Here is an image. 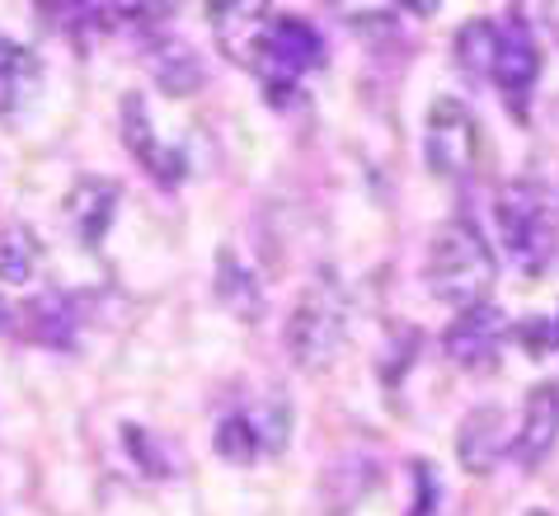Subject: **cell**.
Returning a JSON list of instances; mask_svg holds the SVG:
<instances>
[{
    "label": "cell",
    "mask_w": 559,
    "mask_h": 516,
    "mask_svg": "<svg viewBox=\"0 0 559 516\" xmlns=\"http://www.w3.org/2000/svg\"><path fill=\"white\" fill-rule=\"evenodd\" d=\"M555 428H559V389H555L550 381H540V385L532 389V399H526V409H522V432H518V442H508L512 460H518L522 469L546 465L550 446H555Z\"/></svg>",
    "instance_id": "cell-11"
},
{
    "label": "cell",
    "mask_w": 559,
    "mask_h": 516,
    "mask_svg": "<svg viewBox=\"0 0 559 516\" xmlns=\"http://www.w3.org/2000/svg\"><path fill=\"white\" fill-rule=\"evenodd\" d=\"M245 422H250L254 432V446L259 456H273V451L287 446V428H292V413L283 399H263L259 409H245Z\"/></svg>",
    "instance_id": "cell-19"
},
{
    "label": "cell",
    "mask_w": 559,
    "mask_h": 516,
    "mask_svg": "<svg viewBox=\"0 0 559 516\" xmlns=\"http://www.w3.org/2000/svg\"><path fill=\"white\" fill-rule=\"evenodd\" d=\"M503 343H508V320H503V310L485 301V305L461 310V315L447 324L442 352L452 357L461 371H475V375H479V371H493V367H499Z\"/></svg>",
    "instance_id": "cell-7"
},
{
    "label": "cell",
    "mask_w": 559,
    "mask_h": 516,
    "mask_svg": "<svg viewBox=\"0 0 559 516\" xmlns=\"http://www.w3.org/2000/svg\"><path fill=\"white\" fill-rule=\"evenodd\" d=\"M526 516H550V512H540V507H536V512H526Z\"/></svg>",
    "instance_id": "cell-25"
},
{
    "label": "cell",
    "mask_w": 559,
    "mask_h": 516,
    "mask_svg": "<svg viewBox=\"0 0 559 516\" xmlns=\"http://www.w3.org/2000/svg\"><path fill=\"white\" fill-rule=\"evenodd\" d=\"M414 479H418V503L409 516H432V507H438V479H432V465L428 460H414Z\"/></svg>",
    "instance_id": "cell-23"
},
{
    "label": "cell",
    "mask_w": 559,
    "mask_h": 516,
    "mask_svg": "<svg viewBox=\"0 0 559 516\" xmlns=\"http://www.w3.org/2000/svg\"><path fill=\"white\" fill-rule=\"evenodd\" d=\"M320 61H324V38L316 34V24L297 20V14H277L273 10V20H269V28H263L250 71L269 85V94L277 99V94L297 89L306 75L320 67Z\"/></svg>",
    "instance_id": "cell-4"
},
{
    "label": "cell",
    "mask_w": 559,
    "mask_h": 516,
    "mask_svg": "<svg viewBox=\"0 0 559 516\" xmlns=\"http://www.w3.org/2000/svg\"><path fill=\"white\" fill-rule=\"evenodd\" d=\"M555 328H550V315H532V320H522L518 328V343H522V352L526 357H536V362H546L550 348H555Z\"/></svg>",
    "instance_id": "cell-22"
},
{
    "label": "cell",
    "mask_w": 559,
    "mask_h": 516,
    "mask_svg": "<svg viewBox=\"0 0 559 516\" xmlns=\"http://www.w3.org/2000/svg\"><path fill=\"white\" fill-rule=\"evenodd\" d=\"M146 67H151V81L160 85L169 99H183V94H198V89L207 85L203 57H198L189 43H179V38H155V43H146Z\"/></svg>",
    "instance_id": "cell-12"
},
{
    "label": "cell",
    "mask_w": 559,
    "mask_h": 516,
    "mask_svg": "<svg viewBox=\"0 0 559 516\" xmlns=\"http://www.w3.org/2000/svg\"><path fill=\"white\" fill-rule=\"evenodd\" d=\"M428 291L442 305H452L456 315L471 305H485V296L493 287V254L471 221H447L432 230L428 263H424Z\"/></svg>",
    "instance_id": "cell-2"
},
{
    "label": "cell",
    "mask_w": 559,
    "mask_h": 516,
    "mask_svg": "<svg viewBox=\"0 0 559 516\" xmlns=\"http://www.w3.org/2000/svg\"><path fill=\"white\" fill-rule=\"evenodd\" d=\"M344 334H348V296L334 277H316L287 315V334H283L287 357L301 371H320L344 348Z\"/></svg>",
    "instance_id": "cell-3"
},
{
    "label": "cell",
    "mask_w": 559,
    "mask_h": 516,
    "mask_svg": "<svg viewBox=\"0 0 559 516\" xmlns=\"http://www.w3.org/2000/svg\"><path fill=\"white\" fill-rule=\"evenodd\" d=\"M216 296H222V305L240 324L263 320V287H259V277L240 263L236 249H222V254H216Z\"/></svg>",
    "instance_id": "cell-15"
},
{
    "label": "cell",
    "mask_w": 559,
    "mask_h": 516,
    "mask_svg": "<svg viewBox=\"0 0 559 516\" xmlns=\"http://www.w3.org/2000/svg\"><path fill=\"white\" fill-rule=\"evenodd\" d=\"M24 324H28V338L34 343L67 352L75 343V328H81V315H75V301L67 291H43L24 305Z\"/></svg>",
    "instance_id": "cell-14"
},
{
    "label": "cell",
    "mask_w": 559,
    "mask_h": 516,
    "mask_svg": "<svg viewBox=\"0 0 559 516\" xmlns=\"http://www.w3.org/2000/svg\"><path fill=\"white\" fill-rule=\"evenodd\" d=\"M489 81L499 85L503 104L512 118H532V99H536V81H540V43L532 34V24L518 10L499 24V43H493V67Z\"/></svg>",
    "instance_id": "cell-6"
},
{
    "label": "cell",
    "mask_w": 559,
    "mask_h": 516,
    "mask_svg": "<svg viewBox=\"0 0 559 516\" xmlns=\"http://www.w3.org/2000/svg\"><path fill=\"white\" fill-rule=\"evenodd\" d=\"M122 141H128V151L142 160V169L160 188H175V183L189 179V155L155 136L142 94H128V99H122Z\"/></svg>",
    "instance_id": "cell-8"
},
{
    "label": "cell",
    "mask_w": 559,
    "mask_h": 516,
    "mask_svg": "<svg viewBox=\"0 0 559 516\" xmlns=\"http://www.w3.org/2000/svg\"><path fill=\"white\" fill-rule=\"evenodd\" d=\"M493 43H499V24L493 20H471L456 34V61L461 71H471L475 81H485L493 67Z\"/></svg>",
    "instance_id": "cell-17"
},
{
    "label": "cell",
    "mask_w": 559,
    "mask_h": 516,
    "mask_svg": "<svg viewBox=\"0 0 559 516\" xmlns=\"http://www.w3.org/2000/svg\"><path fill=\"white\" fill-rule=\"evenodd\" d=\"M212 451L222 456L226 465H250L259 456V446H254V432H250V422H245V413H230L216 422V432H212Z\"/></svg>",
    "instance_id": "cell-21"
},
{
    "label": "cell",
    "mask_w": 559,
    "mask_h": 516,
    "mask_svg": "<svg viewBox=\"0 0 559 516\" xmlns=\"http://www.w3.org/2000/svg\"><path fill=\"white\" fill-rule=\"evenodd\" d=\"M38 57L28 52L24 43H14L0 34V118H10V113H20V108L34 99V89H38Z\"/></svg>",
    "instance_id": "cell-16"
},
{
    "label": "cell",
    "mask_w": 559,
    "mask_h": 516,
    "mask_svg": "<svg viewBox=\"0 0 559 516\" xmlns=\"http://www.w3.org/2000/svg\"><path fill=\"white\" fill-rule=\"evenodd\" d=\"M122 446H128V456L136 460V469L146 479H175V456H169V446L155 432L136 428V422H122Z\"/></svg>",
    "instance_id": "cell-18"
},
{
    "label": "cell",
    "mask_w": 559,
    "mask_h": 516,
    "mask_svg": "<svg viewBox=\"0 0 559 516\" xmlns=\"http://www.w3.org/2000/svg\"><path fill=\"white\" fill-rule=\"evenodd\" d=\"M207 14H212V28H216L222 52L236 61V67L250 71L263 28H269V20H273V10L254 5V0H226V5H207Z\"/></svg>",
    "instance_id": "cell-10"
},
{
    "label": "cell",
    "mask_w": 559,
    "mask_h": 516,
    "mask_svg": "<svg viewBox=\"0 0 559 516\" xmlns=\"http://www.w3.org/2000/svg\"><path fill=\"white\" fill-rule=\"evenodd\" d=\"M499 216V240L508 259L518 263L526 277H546L555 263V193L540 175H518L499 188L493 202Z\"/></svg>",
    "instance_id": "cell-1"
},
{
    "label": "cell",
    "mask_w": 559,
    "mask_h": 516,
    "mask_svg": "<svg viewBox=\"0 0 559 516\" xmlns=\"http://www.w3.org/2000/svg\"><path fill=\"white\" fill-rule=\"evenodd\" d=\"M508 456V413L499 404H475L456 428V460L471 475H489Z\"/></svg>",
    "instance_id": "cell-9"
},
{
    "label": "cell",
    "mask_w": 559,
    "mask_h": 516,
    "mask_svg": "<svg viewBox=\"0 0 559 516\" xmlns=\"http://www.w3.org/2000/svg\"><path fill=\"white\" fill-rule=\"evenodd\" d=\"M424 160L438 179H471L479 169V122L456 94L432 99L424 118Z\"/></svg>",
    "instance_id": "cell-5"
},
{
    "label": "cell",
    "mask_w": 559,
    "mask_h": 516,
    "mask_svg": "<svg viewBox=\"0 0 559 516\" xmlns=\"http://www.w3.org/2000/svg\"><path fill=\"white\" fill-rule=\"evenodd\" d=\"M34 263H38V249H34V240H28L20 226L0 230V281L20 287V281L34 277Z\"/></svg>",
    "instance_id": "cell-20"
},
{
    "label": "cell",
    "mask_w": 559,
    "mask_h": 516,
    "mask_svg": "<svg viewBox=\"0 0 559 516\" xmlns=\"http://www.w3.org/2000/svg\"><path fill=\"white\" fill-rule=\"evenodd\" d=\"M118 197H122V188L114 179H75V188L67 193V216H71V226L75 235L95 249L108 226H114V216H118Z\"/></svg>",
    "instance_id": "cell-13"
},
{
    "label": "cell",
    "mask_w": 559,
    "mask_h": 516,
    "mask_svg": "<svg viewBox=\"0 0 559 516\" xmlns=\"http://www.w3.org/2000/svg\"><path fill=\"white\" fill-rule=\"evenodd\" d=\"M10 324H14V310H10L5 296H0V334H10Z\"/></svg>",
    "instance_id": "cell-24"
}]
</instances>
